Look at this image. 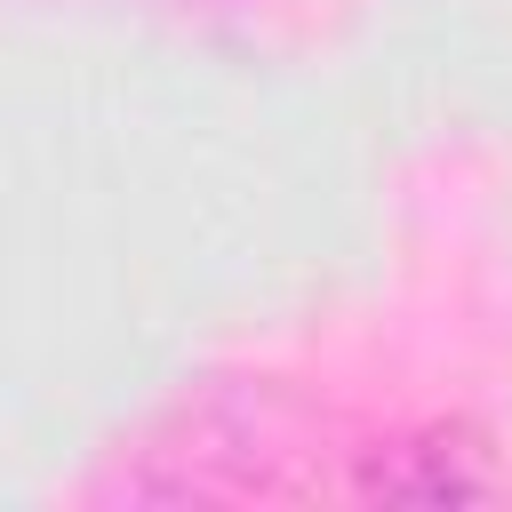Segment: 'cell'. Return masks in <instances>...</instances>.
<instances>
[{
    "instance_id": "obj_1",
    "label": "cell",
    "mask_w": 512,
    "mask_h": 512,
    "mask_svg": "<svg viewBox=\"0 0 512 512\" xmlns=\"http://www.w3.org/2000/svg\"><path fill=\"white\" fill-rule=\"evenodd\" d=\"M360 496H384V504H448V496H488V464H480V440L472 432H416V440H392L368 456V472L352 480Z\"/></svg>"
}]
</instances>
